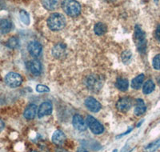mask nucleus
Instances as JSON below:
<instances>
[{"label":"nucleus","instance_id":"obj_1","mask_svg":"<svg viewBox=\"0 0 160 152\" xmlns=\"http://www.w3.org/2000/svg\"><path fill=\"white\" fill-rule=\"evenodd\" d=\"M48 26L53 31H58L63 29L66 26L65 17L59 13H53L48 18Z\"/></svg>","mask_w":160,"mask_h":152},{"label":"nucleus","instance_id":"obj_2","mask_svg":"<svg viewBox=\"0 0 160 152\" xmlns=\"http://www.w3.org/2000/svg\"><path fill=\"white\" fill-rule=\"evenodd\" d=\"M62 8L66 14L71 17H77L81 12V6L76 0H63Z\"/></svg>","mask_w":160,"mask_h":152},{"label":"nucleus","instance_id":"obj_3","mask_svg":"<svg viewBox=\"0 0 160 152\" xmlns=\"http://www.w3.org/2000/svg\"><path fill=\"white\" fill-rule=\"evenodd\" d=\"M135 41L137 49L141 54H144L147 51V39L146 34L139 25L135 27Z\"/></svg>","mask_w":160,"mask_h":152},{"label":"nucleus","instance_id":"obj_4","mask_svg":"<svg viewBox=\"0 0 160 152\" xmlns=\"http://www.w3.org/2000/svg\"><path fill=\"white\" fill-rule=\"evenodd\" d=\"M86 86L90 91L97 92L102 87L104 84V79L102 76L98 74H91L86 79Z\"/></svg>","mask_w":160,"mask_h":152},{"label":"nucleus","instance_id":"obj_5","mask_svg":"<svg viewBox=\"0 0 160 152\" xmlns=\"http://www.w3.org/2000/svg\"><path fill=\"white\" fill-rule=\"evenodd\" d=\"M86 122H87V124H88V127H89L90 130H91V131L93 134H100L104 131L103 126L96 119L94 118L93 116H88Z\"/></svg>","mask_w":160,"mask_h":152},{"label":"nucleus","instance_id":"obj_6","mask_svg":"<svg viewBox=\"0 0 160 152\" xmlns=\"http://www.w3.org/2000/svg\"><path fill=\"white\" fill-rule=\"evenodd\" d=\"M6 84L11 87H18L22 83V76L15 72L8 73L5 77Z\"/></svg>","mask_w":160,"mask_h":152},{"label":"nucleus","instance_id":"obj_7","mask_svg":"<svg viewBox=\"0 0 160 152\" xmlns=\"http://www.w3.org/2000/svg\"><path fill=\"white\" fill-rule=\"evenodd\" d=\"M28 50L29 54L35 58H38L41 55L42 51V47L41 44L36 41H31L28 46Z\"/></svg>","mask_w":160,"mask_h":152},{"label":"nucleus","instance_id":"obj_8","mask_svg":"<svg viewBox=\"0 0 160 152\" xmlns=\"http://www.w3.org/2000/svg\"><path fill=\"white\" fill-rule=\"evenodd\" d=\"M27 68L33 75H39L42 72V64L37 59H33L28 62Z\"/></svg>","mask_w":160,"mask_h":152},{"label":"nucleus","instance_id":"obj_9","mask_svg":"<svg viewBox=\"0 0 160 152\" xmlns=\"http://www.w3.org/2000/svg\"><path fill=\"white\" fill-rule=\"evenodd\" d=\"M84 103H85L86 107L91 112H98L102 107L99 102L93 97H88V98L86 99Z\"/></svg>","mask_w":160,"mask_h":152},{"label":"nucleus","instance_id":"obj_10","mask_svg":"<svg viewBox=\"0 0 160 152\" xmlns=\"http://www.w3.org/2000/svg\"><path fill=\"white\" fill-rule=\"evenodd\" d=\"M72 123L74 127H75L77 130H79V131H84V130H86L87 128H88L87 122H86L82 116L79 115V114H75V115H74Z\"/></svg>","mask_w":160,"mask_h":152},{"label":"nucleus","instance_id":"obj_11","mask_svg":"<svg viewBox=\"0 0 160 152\" xmlns=\"http://www.w3.org/2000/svg\"><path fill=\"white\" fill-rule=\"evenodd\" d=\"M53 106L51 102H44L39 106L38 110V117L42 118L46 115H49L52 113Z\"/></svg>","mask_w":160,"mask_h":152},{"label":"nucleus","instance_id":"obj_12","mask_svg":"<svg viewBox=\"0 0 160 152\" xmlns=\"http://www.w3.org/2000/svg\"><path fill=\"white\" fill-rule=\"evenodd\" d=\"M132 107V100L130 98H122L117 102L116 107L121 112H127Z\"/></svg>","mask_w":160,"mask_h":152},{"label":"nucleus","instance_id":"obj_13","mask_svg":"<svg viewBox=\"0 0 160 152\" xmlns=\"http://www.w3.org/2000/svg\"><path fill=\"white\" fill-rule=\"evenodd\" d=\"M51 140L55 145L57 146H61L66 141V135L62 130H57L55 132L53 133L52 137H51Z\"/></svg>","mask_w":160,"mask_h":152},{"label":"nucleus","instance_id":"obj_14","mask_svg":"<svg viewBox=\"0 0 160 152\" xmlns=\"http://www.w3.org/2000/svg\"><path fill=\"white\" fill-rule=\"evenodd\" d=\"M66 49H67V47L65 44L58 43L52 49V54L56 58H61L65 55Z\"/></svg>","mask_w":160,"mask_h":152},{"label":"nucleus","instance_id":"obj_15","mask_svg":"<svg viewBox=\"0 0 160 152\" xmlns=\"http://www.w3.org/2000/svg\"><path fill=\"white\" fill-rule=\"evenodd\" d=\"M37 112V106L35 104H30L26 107L24 110V118L28 120H31L35 119Z\"/></svg>","mask_w":160,"mask_h":152},{"label":"nucleus","instance_id":"obj_16","mask_svg":"<svg viewBox=\"0 0 160 152\" xmlns=\"http://www.w3.org/2000/svg\"><path fill=\"white\" fill-rule=\"evenodd\" d=\"M147 107L145 105L143 100L142 99H136V106L135 108V114L137 116L142 115L146 112Z\"/></svg>","mask_w":160,"mask_h":152},{"label":"nucleus","instance_id":"obj_17","mask_svg":"<svg viewBox=\"0 0 160 152\" xmlns=\"http://www.w3.org/2000/svg\"><path fill=\"white\" fill-rule=\"evenodd\" d=\"M42 4L48 11H54L59 5V0H42Z\"/></svg>","mask_w":160,"mask_h":152},{"label":"nucleus","instance_id":"obj_18","mask_svg":"<svg viewBox=\"0 0 160 152\" xmlns=\"http://www.w3.org/2000/svg\"><path fill=\"white\" fill-rule=\"evenodd\" d=\"M144 78H145L144 74H140L139 75L136 76L135 79H133L131 84V88L135 89V90H138L140 87H142V83L144 81Z\"/></svg>","mask_w":160,"mask_h":152},{"label":"nucleus","instance_id":"obj_19","mask_svg":"<svg viewBox=\"0 0 160 152\" xmlns=\"http://www.w3.org/2000/svg\"><path fill=\"white\" fill-rule=\"evenodd\" d=\"M12 28V24L8 19L0 20V32L2 34H8Z\"/></svg>","mask_w":160,"mask_h":152},{"label":"nucleus","instance_id":"obj_20","mask_svg":"<svg viewBox=\"0 0 160 152\" xmlns=\"http://www.w3.org/2000/svg\"><path fill=\"white\" fill-rule=\"evenodd\" d=\"M117 88L121 91H128V87H129V82L127 79L124 78H118L116 80V84H115Z\"/></svg>","mask_w":160,"mask_h":152},{"label":"nucleus","instance_id":"obj_21","mask_svg":"<svg viewBox=\"0 0 160 152\" xmlns=\"http://www.w3.org/2000/svg\"><path fill=\"white\" fill-rule=\"evenodd\" d=\"M155 88V85L154 84V82L152 80H148L144 84L143 87H142V92L145 94H149L154 91Z\"/></svg>","mask_w":160,"mask_h":152},{"label":"nucleus","instance_id":"obj_22","mask_svg":"<svg viewBox=\"0 0 160 152\" xmlns=\"http://www.w3.org/2000/svg\"><path fill=\"white\" fill-rule=\"evenodd\" d=\"M94 31L96 35H102L108 31V27L102 23H98L94 27Z\"/></svg>","mask_w":160,"mask_h":152},{"label":"nucleus","instance_id":"obj_23","mask_svg":"<svg viewBox=\"0 0 160 152\" xmlns=\"http://www.w3.org/2000/svg\"><path fill=\"white\" fill-rule=\"evenodd\" d=\"M160 147V139L155 140V141L152 142L150 144H148L147 147H145L144 150L145 152H154Z\"/></svg>","mask_w":160,"mask_h":152},{"label":"nucleus","instance_id":"obj_24","mask_svg":"<svg viewBox=\"0 0 160 152\" xmlns=\"http://www.w3.org/2000/svg\"><path fill=\"white\" fill-rule=\"evenodd\" d=\"M19 16H20V19L23 23L25 25H29L30 24V16H29V14H28L27 11H20L19 13Z\"/></svg>","mask_w":160,"mask_h":152},{"label":"nucleus","instance_id":"obj_25","mask_svg":"<svg viewBox=\"0 0 160 152\" xmlns=\"http://www.w3.org/2000/svg\"><path fill=\"white\" fill-rule=\"evenodd\" d=\"M131 57H132V53L131 51H123L122 53V55H121V58H122V61L124 63H128V62L131 60Z\"/></svg>","mask_w":160,"mask_h":152},{"label":"nucleus","instance_id":"obj_26","mask_svg":"<svg viewBox=\"0 0 160 152\" xmlns=\"http://www.w3.org/2000/svg\"><path fill=\"white\" fill-rule=\"evenodd\" d=\"M8 47H9L11 49H15L18 46V40L15 37H11L8 41Z\"/></svg>","mask_w":160,"mask_h":152},{"label":"nucleus","instance_id":"obj_27","mask_svg":"<svg viewBox=\"0 0 160 152\" xmlns=\"http://www.w3.org/2000/svg\"><path fill=\"white\" fill-rule=\"evenodd\" d=\"M152 65L155 70L160 71V54L155 55V58H153Z\"/></svg>","mask_w":160,"mask_h":152},{"label":"nucleus","instance_id":"obj_28","mask_svg":"<svg viewBox=\"0 0 160 152\" xmlns=\"http://www.w3.org/2000/svg\"><path fill=\"white\" fill-rule=\"evenodd\" d=\"M36 91L38 93H46L49 92L50 88L48 87L45 85H42V84H38L36 86Z\"/></svg>","mask_w":160,"mask_h":152},{"label":"nucleus","instance_id":"obj_29","mask_svg":"<svg viewBox=\"0 0 160 152\" xmlns=\"http://www.w3.org/2000/svg\"><path fill=\"white\" fill-rule=\"evenodd\" d=\"M155 37L160 42V24L157 27L156 30H155Z\"/></svg>","mask_w":160,"mask_h":152},{"label":"nucleus","instance_id":"obj_30","mask_svg":"<svg viewBox=\"0 0 160 152\" xmlns=\"http://www.w3.org/2000/svg\"><path fill=\"white\" fill-rule=\"evenodd\" d=\"M131 130H132V127H131V128H129V129H128V130H127V131H126V132H124V133H122V134H119V135L116 136V139H120V138H122V136L127 135V134H129V133H131Z\"/></svg>","mask_w":160,"mask_h":152},{"label":"nucleus","instance_id":"obj_31","mask_svg":"<svg viewBox=\"0 0 160 152\" xmlns=\"http://www.w3.org/2000/svg\"><path fill=\"white\" fill-rule=\"evenodd\" d=\"M4 128V122L0 119V133L2 132V130Z\"/></svg>","mask_w":160,"mask_h":152},{"label":"nucleus","instance_id":"obj_32","mask_svg":"<svg viewBox=\"0 0 160 152\" xmlns=\"http://www.w3.org/2000/svg\"><path fill=\"white\" fill-rule=\"evenodd\" d=\"M55 152H68V151L66 150V149L62 148V147H58V148L56 149V150H55Z\"/></svg>","mask_w":160,"mask_h":152},{"label":"nucleus","instance_id":"obj_33","mask_svg":"<svg viewBox=\"0 0 160 152\" xmlns=\"http://www.w3.org/2000/svg\"><path fill=\"white\" fill-rule=\"evenodd\" d=\"M77 152H88V151L86 150L85 148H83V147H80V148H78V150H77Z\"/></svg>","mask_w":160,"mask_h":152},{"label":"nucleus","instance_id":"obj_34","mask_svg":"<svg viewBox=\"0 0 160 152\" xmlns=\"http://www.w3.org/2000/svg\"><path fill=\"white\" fill-rule=\"evenodd\" d=\"M112 152H118V150L117 149H115V150H113Z\"/></svg>","mask_w":160,"mask_h":152},{"label":"nucleus","instance_id":"obj_35","mask_svg":"<svg viewBox=\"0 0 160 152\" xmlns=\"http://www.w3.org/2000/svg\"><path fill=\"white\" fill-rule=\"evenodd\" d=\"M154 1H155V2L156 3H158V0H154Z\"/></svg>","mask_w":160,"mask_h":152},{"label":"nucleus","instance_id":"obj_36","mask_svg":"<svg viewBox=\"0 0 160 152\" xmlns=\"http://www.w3.org/2000/svg\"><path fill=\"white\" fill-rule=\"evenodd\" d=\"M31 152H37V151H31Z\"/></svg>","mask_w":160,"mask_h":152}]
</instances>
